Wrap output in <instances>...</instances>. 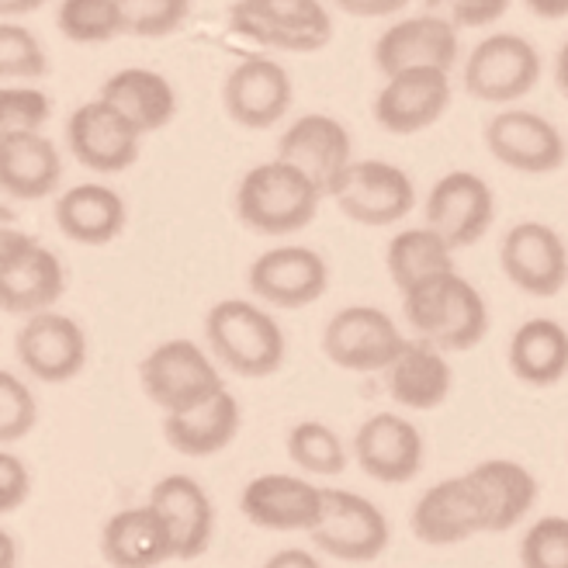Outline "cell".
I'll list each match as a JSON object with an SVG mask.
<instances>
[{
    "label": "cell",
    "instance_id": "obj_1",
    "mask_svg": "<svg viewBox=\"0 0 568 568\" xmlns=\"http://www.w3.org/2000/svg\"><path fill=\"white\" fill-rule=\"evenodd\" d=\"M406 323L440 351H471L489 333V305L458 271L423 277L403 292Z\"/></svg>",
    "mask_w": 568,
    "mask_h": 568
},
{
    "label": "cell",
    "instance_id": "obj_2",
    "mask_svg": "<svg viewBox=\"0 0 568 568\" xmlns=\"http://www.w3.org/2000/svg\"><path fill=\"white\" fill-rule=\"evenodd\" d=\"M323 187L288 160L250 166L236 191V215L261 236H288L316 219Z\"/></svg>",
    "mask_w": 568,
    "mask_h": 568
},
{
    "label": "cell",
    "instance_id": "obj_3",
    "mask_svg": "<svg viewBox=\"0 0 568 568\" xmlns=\"http://www.w3.org/2000/svg\"><path fill=\"white\" fill-rule=\"evenodd\" d=\"M205 339L212 347V357L240 378L274 375L284 364V351H288L284 329L271 312L243 298H222L209 308Z\"/></svg>",
    "mask_w": 568,
    "mask_h": 568
},
{
    "label": "cell",
    "instance_id": "obj_4",
    "mask_svg": "<svg viewBox=\"0 0 568 568\" xmlns=\"http://www.w3.org/2000/svg\"><path fill=\"white\" fill-rule=\"evenodd\" d=\"M67 271L36 236L4 230L0 236V305L8 316H36L63 298Z\"/></svg>",
    "mask_w": 568,
    "mask_h": 568
},
{
    "label": "cell",
    "instance_id": "obj_5",
    "mask_svg": "<svg viewBox=\"0 0 568 568\" xmlns=\"http://www.w3.org/2000/svg\"><path fill=\"white\" fill-rule=\"evenodd\" d=\"M139 382L163 413H184L225 388L215 361L194 339H166L153 347L139 364Z\"/></svg>",
    "mask_w": 568,
    "mask_h": 568
},
{
    "label": "cell",
    "instance_id": "obj_6",
    "mask_svg": "<svg viewBox=\"0 0 568 568\" xmlns=\"http://www.w3.org/2000/svg\"><path fill=\"white\" fill-rule=\"evenodd\" d=\"M409 339L388 312L375 305H347L329 316L323 329V354L344 372H388Z\"/></svg>",
    "mask_w": 568,
    "mask_h": 568
},
{
    "label": "cell",
    "instance_id": "obj_7",
    "mask_svg": "<svg viewBox=\"0 0 568 568\" xmlns=\"http://www.w3.org/2000/svg\"><path fill=\"white\" fill-rule=\"evenodd\" d=\"M336 209L357 225L403 222L416 205V187L403 166L385 160H354L329 187Z\"/></svg>",
    "mask_w": 568,
    "mask_h": 568
},
{
    "label": "cell",
    "instance_id": "obj_8",
    "mask_svg": "<svg viewBox=\"0 0 568 568\" xmlns=\"http://www.w3.org/2000/svg\"><path fill=\"white\" fill-rule=\"evenodd\" d=\"M537 80H541V52L514 32L481 39L465 60V91L486 104L520 101Z\"/></svg>",
    "mask_w": 568,
    "mask_h": 568
},
{
    "label": "cell",
    "instance_id": "obj_9",
    "mask_svg": "<svg viewBox=\"0 0 568 568\" xmlns=\"http://www.w3.org/2000/svg\"><path fill=\"white\" fill-rule=\"evenodd\" d=\"M312 545L339 561H375L388 548V517L361 493L326 489L323 517L308 530Z\"/></svg>",
    "mask_w": 568,
    "mask_h": 568
},
{
    "label": "cell",
    "instance_id": "obj_10",
    "mask_svg": "<svg viewBox=\"0 0 568 568\" xmlns=\"http://www.w3.org/2000/svg\"><path fill=\"white\" fill-rule=\"evenodd\" d=\"M142 129L115 104L94 98L80 104L67 122V146L73 160L98 174H119L139 160Z\"/></svg>",
    "mask_w": 568,
    "mask_h": 568
},
{
    "label": "cell",
    "instance_id": "obj_11",
    "mask_svg": "<svg viewBox=\"0 0 568 568\" xmlns=\"http://www.w3.org/2000/svg\"><path fill=\"white\" fill-rule=\"evenodd\" d=\"M14 351L21 367L45 385H63L77 378L88 364V336L80 323L63 312H36L14 336Z\"/></svg>",
    "mask_w": 568,
    "mask_h": 568
},
{
    "label": "cell",
    "instance_id": "obj_12",
    "mask_svg": "<svg viewBox=\"0 0 568 568\" xmlns=\"http://www.w3.org/2000/svg\"><path fill=\"white\" fill-rule=\"evenodd\" d=\"M496 219V194L471 170H450L426 194V225L454 250L475 246Z\"/></svg>",
    "mask_w": 568,
    "mask_h": 568
},
{
    "label": "cell",
    "instance_id": "obj_13",
    "mask_svg": "<svg viewBox=\"0 0 568 568\" xmlns=\"http://www.w3.org/2000/svg\"><path fill=\"white\" fill-rule=\"evenodd\" d=\"M503 274L534 298H551L568 284V246L545 222H517L499 246Z\"/></svg>",
    "mask_w": 568,
    "mask_h": 568
},
{
    "label": "cell",
    "instance_id": "obj_14",
    "mask_svg": "<svg viewBox=\"0 0 568 568\" xmlns=\"http://www.w3.org/2000/svg\"><path fill=\"white\" fill-rule=\"evenodd\" d=\"M250 292L277 308H305L329 288V267L312 246H274L250 264Z\"/></svg>",
    "mask_w": 568,
    "mask_h": 568
},
{
    "label": "cell",
    "instance_id": "obj_15",
    "mask_svg": "<svg viewBox=\"0 0 568 568\" xmlns=\"http://www.w3.org/2000/svg\"><path fill=\"white\" fill-rule=\"evenodd\" d=\"M489 153L517 174H555L565 166L568 146L555 122L537 111H499L486 125Z\"/></svg>",
    "mask_w": 568,
    "mask_h": 568
},
{
    "label": "cell",
    "instance_id": "obj_16",
    "mask_svg": "<svg viewBox=\"0 0 568 568\" xmlns=\"http://www.w3.org/2000/svg\"><path fill=\"white\" fill-rule=\"evenodd\" d=\"M450 104V70L413 67L388 77L375 98V122L392 135H413L440 122Z\"/></svg>",
    "mask_w": 568,
    "mask_h": 568
},
{
    "label": "cell",
    "instance_id": "obj_17",
    "mask_svg": "<svg viewBox=\"0 0 568 568\" xmlns=\"http://www.w3.org/2000/svg\"><path fill=\"white\" fill-rule=\"evenodd\" d=\"M292 77L271 55H250L225 77L222 101L243 129H271L292 111Z\"/></svg>",
    "mask_w": 568,
    "mask_h": 568
},
{
    "label": "cell",
    "instance_id": "obj_18",
    "mask_svg": "<svg viewBox=\"0 0 568 568\" xmlns=\"http://www.w3.org/2000/svg\"><path fill=\"white\" fill-rule=\"evenodd\" d=\"M354 458L367 478L403 486L423 468V434L399 413H375L357 426Z\"/></svg>",
    "mask_w": 568,
    "mask_h": 568
},
{
    "label": "cell",
    "instance_id": "obj_19",
    "mask_svg": "<svg viewBox=\"0 0 568 568\" xmlns=\"http://www.w3.org/2000/svg\"><path fill=\"white\" fill-rule=\"evenodd\" d=\"M323 493L326 489L312 486V481L298 475L271 471V475H257L253 481H246V489L240 496V509L253 527L308 534L323 517Z\"/></svg>",
    "mask_w": 568,
    "mask_h": 568
},
{
    "label": "cell",
    "instance_id": "obj_20",
    "mask_svg": "<svg viewBox=\"0 0 568 568\" xmlns=\"http://www.w3.org/2000/svg\"><path fill=\"white\" fill-rule=\"evenodd\" d=\"M458 28L437 14H416L385 28L375 42V67L385 77H395L413 67H440L450 70L458 63Z\"/></svg>",
    "mask_w": 568,
    "mask_h": 568
},
{
    "label": "cell",
    "instance_id": "obj_21",
    "mask_svg": "<svg viewBox=\"0 0 568 568\" xmlns=\"http://www.w3.org/2000/svg\"><path fill=\"white\" fill-rule=\"evenodd\" d=\"M277 160L295 163L323 187V194H329L336 178L354 163L351 160V132L344 122H336L333 115H323V111L298 115L277 139Z\"/></svg>",
    "mask_w": 568,
    "mask_h": 568
},
{
    "label": "cell",
    "instance_id": "obj_22",
    "mask_svg": "<svg viewBox=\"0 0 568 568\" xmlns=\"http://www.w3.org/2000/svg\"><path fill=\"white\" fill-rule=\"evenodd\" d=\"M101 555L111 568H156L178 558L174 534L153 503L111 514L101 530Z\"/></svg>",
    "mask_w": 568,
    "mask_h": 568
},
{
    "label": "cell",
    "instance_id": "obj_23",
    "mask_svg": "<svg viewBox=\"0 0 568 568\" xmlns=\"http://www.w3.org/2000/svg\"><path fill=\"white\" fill-rule=\"evenodd\" d=\"M413 534L423 545L447 548V545H462L471 534H481V509L471 493L468 475L458 478H444L437 486L426 489L416 506H413Z\"/></svg>",
    "mask_w": 568,
    "mask_h": 568
},
{
    "label": "cell",
    "instance_id": "obj_24",
    "mask_svg": "<svg viewBox=\"0 0 568 568\" xmlns=\"http://www.w3.org/2000/svg\"><path fill=\"white\" fill-rule=\"evenodd\" d=\"M150 503L163 514L170 534H174V548L178 558L191 561V558H202L215 537V506L212 496L205 493V486L191 475H166L160 478Z\"/></svg>",
    "mask_w": 568,
    "mask_h": 568
},
{
    "label": "cell",
    "instance_id": "obj_25",
    "mask_svg": "<svg viewBox=\"0 0 568 568\" xmlns=\"http://www.w3.org/2000/svg\"><path fill=\"white\" fill-rule=\"evenodd\" d=\"M468 481L481 509V527L489 534L514 530L537 503V478L520 462L489 458L468 471Z\"/></svg>",
    "mask_w": 568,
    "mask_h": 568
},
{
    "label": "cell",
    "instance_id": "obj_26",
    "mask_svg": "<svg viewBox=\"0 0 568 568\" xmlns=\"http://www.w3.org/2000/svg\"><path fill=\"white\" fill-rule=\"evenodd\" d=\"M243 426V409L230 388H219L205 403H197L184 413L163 416V437L184 458H212L225 450Z\"/></svg>",
    "mask_w": 568,
    "mask_h": 568
},
{
    "label": "cell",
    "instance_id": "obj_27",
    "mask_svg": "<svg viewBox=\"0 0 568 568\" xmlns=\"http://www.w3.org/2000/svg\"><path fill=\"white\" fill-rule=\"evenodd\" d=\"M63 181V156L42 132H0V187L18 202H39Z\"/></svg>",
    "mask_w": 568,
    "mask_h": 568
},
{
    "label": "cell",
    "instance_id": "obj_28",
    "mask_svg": "<svg viewBox=\"0 0 568 568\" xmlns=\"http://www.w3.org/2000/svg\"><path fill=\"white\" fill-rule=\"evenodd\" d=\"M388 382V395L406 409H437L444 406V399L450 395L454 375L450 364L444 357V351L430 339H409L403 347V354L392 361V367L385 372Z\"/></svg>",
    "mask_w": 568,
    "mask_h": 568
},
{
    "label": "cell",
    "instance_id": "obj_29",
    "mask_svg": "<svg viewBox=\"0 0 568 568\" xmlns=\"http://www.w3.org/2000/svg\"><path fill=\"white\" fill-rule=\"evenodd\" d=\"M55 225L80 246H104L125 230V202L104 184H77L55 202Z\"/></svg>",
    "mask_w": 568,
    "mask_h": 568
},
{
    "label": "cell",
    "instance_id": "obj_30",
    "mask_svg": "<svg viewBox=\"0 0 568 568\" xmlns=\"http://www.w3.org/2000/svg\"><path fill=\"white\" fill-rule=\"evenodd\" d=\"M98 98L115 104L125 119H132L142 129V135L163 129L178 111V94L170 88V80L146 67H129V70L111 73L101 83Z\"/></svg>",
    "mask_w": 568,
    "mask_h": 568
},
{
    "label": "cell",
    "instance_id": "obj_31",
    "mask_svg": "<svg viewBox=\"0 0 568 568\" xmlns=\"http://www.w3.org/2000/svg\"><path fill=\"white\" fill-rule=\"evenodd\" d=\"M509 372L524 385L548 388L568 375V329L558 320H527L509 339Z\"/></svg>",
    "mask_w": 568,
    "mask_h": 568
},
{
    "label": "cell",
    "instance_id": "obj_32",
    "mask_svg": "<svg viewBox=\"0 0 568 568\" xmlns=\"http://www.w3.org/2000/svg\"><path fill=\"white\" fill-rule=\"evenodd\" d=\"M385 264L395 288L409 292L423 277L454 271V246L440 233H434L430 225H416V230H403L392 236Z\"/></svg>",
    "mask_w": 568,
    "mask_h": 568
},
{
    "label": "cell",
    "instance_id": "obj_33",
    "mask_svg": "<svg viewBox=\"0 0 568 568\" xmlns=\"http://www.w3.org/2000/svg\"><path fill=\"white\" fill-rule=\"evenodd\" d=\"M230 21L240 36L257 39L267 49H281V52H316L329 42L326 32H308V28H295L284 24L277 18H271L267 11H261L253 0H240V4L230 11Z\"/></svg>",
    "mask_w": 568,
    "mask_h": 568
},
{
    "label": "cell",
    "instance_id": "obj_34",
    "mask_svg": "<svg viewBox=\"0 0 568 568\" xmlns=\"http://www.w3.org/2000/svg\"><path fill=\"white\" fill-rule=\"evenodd\" d=\"M288 458L308 475H339L347 468V447L333 426L320 419H302L288 430Z\"/></svg>",
    "mask_w": 568,
    "mask_h": 568
},
{
    "label": "cell",
    "instance_id": "obj_35",
    "mask_svg": "<svg viewBox=\"0 0 568 568\" xmlns=\"http://www.w3.org/2000/svg\"><path fill=\"white\" fill-rule=\"evenodd\" d=\"M55 21H60V32L80 45H98L122 36L119 0H63Z\"/></svg>",
    "mask_w": 568,
    "mask_h": 568
},
{
    "label": "cell",
    "instance_id": "obj_36",
    "mask_svg": "<svg viewBox=\"0 0 568 568\" xmlns=\"http://www.w3.org/2000/svg\"><path fill=\"white\" fill-rule=\"evenodd\" d=\"M122 36L163 39L174 36L191 14V0H119Z\"/></svg>",
    "mask_w": 568,
    "mask_h": 568
},
{
    "label": "cell",
    "instance_id": "obj_37",
    "mask_svg": "<svg viewBox=\"0 0 568 568\" xmlns=\"http://www.w3.org/2000/svg\"><path fill=\"white\" fill-rule=\"evenodd\" d=\"M49 73V55L42 42L24 24L0 21V77L4 80H39Z\"/></svg>",
    "mask_w": 568,
    "mask_h": 568
},
{
    "label": "cell",
    "instance_id": "obj_38",
    "mask_svg": "<svg viewBox=\"0 0 568 568\" xmlns=\"http://www.w3.org/2000/svg\"><path fill=\"white\" fill-rule=\"evenodd\" d=\"M39 419L36 395L14 372H0V444H14L21 437L32 434V426Z\"/></svg>",
    "mask_w": 568,
    "mask_h": 568
},
{
    "label": "cell",
    "instance_id": "obj_39",
    "mask_svg": "<svg viewBox=\"0 0 568 568\" xmlns=\"http://www.w3.org/2000/svg\"><path fill=\"white\" fill-rule=\"evenodd\" d=\"M524 568H568V517H541L520 541Z\"/></svg>",
    "mask_w": 568,
    "mask_h": 568
},
{
    "label": "cell",
    "instance_id": "obj_40",
    "mask_svg": "<svg viewBox=\"0 0 568 568\" xmlns=\"http://www.w3.org/2000/svg\"><path fill=\"white\" fill-rule=\"evenodd\" d=\"M52 115V101L39 88L0 91V132H42Z\"/></svg>",
    "mask_w": 568,
    "mask_h": 568
},
{
    "label": "cell",
    "instance_id": "obj_41",
    "mask_svg": "<svg viewBox=\"0 0 568 568\" xmlns=\"http://www.w3.org/2000/svg\"><path fill=\"white\" fill-rule=\"evenodd\" d=\"M509 0H426V14H437L454 28H486L499 21Z\"/></svg>",
    "mask_w": 568,
    "mask_h": 568
},
{
    "label": "cell",
    "instance_id": "obj_42",
    "mask_svg": "<svg viewBox=\"0 0 568 568\" xmlns=\"http://www.w3.org/2000/svg\"><path fill=\"white\" fill-rule=\"evenodd\" d=\"M253 4L284 24L333 36V21H329V11L323 8V0H253Z\"/></svg>",
    "mask_w": 568,
    "mask_h": 568
},
{
    "label": "cell",
    "instance_id": "obj_43",
    "mask_svg": "<svg viewBox=\"0 0 568 568\" xmlns=\"http://www.w3.org/2000/svg\"><path fill=\"white\" fill-rule=\"evenodd\" d=\"M32 493V471L11 450H0V514H14V509Z\"/></svg>",
    "mask_w": 568,
    "mask_h": 568
},
{
    "label": "cell",
    "instance_id": "obj_44",
    "mask_svg": "<svg viewBox=\"0 0 568 568\" xmlns=\"http://www.w3.org/2000/svg\"><path fill=\"white\" fill-rule=\"evenodd\" d=\"M333 4L354 18H388V14H399L409 0H333Z\"/></svg>",
    "mask_w": 568,
    "mask_h": 568
},
{
    "label": "cell",
    "instance_id": "obj_45",
    "mask_svg": "<svg viewBox=\"0 0 568 568\" xmlns=\"http://www.w3.org/2000/svg\"><path fill=\"white\" fill-rule=\"evenodd\" d=\"M261 568H323V561L305 548H284V551L271 555Z\"/></svg>",
    "mask_w": 568,
    "mask_h": 568
},
{
    "label": "cell",
    "instance_id": "obj_46",
    "mask_svg": "<svg viewBox=\"0 0 568 568\" xmlns=\"http://www.w3.org/2000/svg\"><path fill=\"white\" fill-rule=\"evenodd\" d=\"M527 8H530L537 18H545V21H561V18H568V0H527Z\"/></svg>",
    "mask_w": 568,
    "mask_h": 568
},
{
    "label": "cell",
    "instance_id": "obj_47",
    "mask_svg": "<svg viewBox=\"0 0 568 568\" xmlns=\"http://www.w3.org/2000/svg\"><path fill=\"white\" fill-rule=\"evenodd\" d=\"M0 568H18V541L11 530H0Z\"/></svg>",
    "mask_w": 568,
    "mask_h": 568
},
{
    "label": "cell",
    "instance_id": "obj_48",
    "mask_svg": "<svg viewBox=\"0 0 568 568\" xmlns=\"http://www.w3.org/2000/svg\"><path fill=\"white\" fill-rule=\"evenodd\" d=\"M45 4V0H0V11H4V18H21V14H32Z\"/></svg>",
    "mask_w": 568,
    "mask_h": 568
},
{
    "label": "cell",
    "instance_id": "obj_49",
    "mask_svg": "<svg viewBox=\"0 0 568 568\" xmlns=\"http://www.w3.org/2000/svg\"><path fill=\"white\" fill-rule=\"evenodd\" d=\"M555 83H558V91L568 98V39H565V45L558 49V60H555Z\"/></svg>",
    "mask_w": 568,
    "mask_h": 568
}]
</instances>
